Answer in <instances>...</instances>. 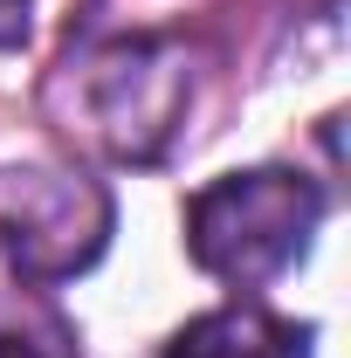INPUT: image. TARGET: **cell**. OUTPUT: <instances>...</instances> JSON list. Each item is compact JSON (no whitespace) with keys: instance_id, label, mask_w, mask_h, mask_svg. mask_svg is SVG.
Returning a JSON list of instances; mask_svg holds the SVG:
<instances>
[{"instance_id":"8992f818","label":"cell","mask_w":351,"mask_h":358,"mask_svg":"<svg viewBox=\"0 0 351 358\" xmlns=\"http://www.w3.org/2000/svg\"><path fill=\"white\" fill-rule=\"evenodd\" d=\"M28 14H35L28 0H0V48H21V42H28V28H35Z\"/></svg>"},{"instance_id":"7a4b0ae2","label":"cell","mask_w":351,"mask_h":358,"mask_svg":"<svg viewBox=\"0 0 351 358\" xmlns=\"http://www.w3.org/2000/svg\"><path fill=\"white\" fill-rule=\"evenodd\" d=\"M76 76V124L89 145H103L110 159H159L173 117L186 103V69H179V48L159 35H131V42H103L83 55V69L69 62Z\"/></svg>"},{"instance_id":"5b68a950","label":"cell","mask_w":351,"mask_h":358,"mask_svg":"<svg viewBox=\"0 0 351 358\" xmlns=\"http://www.w3.org/2000/svg\"><path fill=\"white\" fill-rule=\"evenodd\" d=\"M0 358H69V331L35 310H0Z\"/></svg>"},{"instance_id":"3957f363","label":"cell","mask_w":351,"mask_h":358,"mask_svg":"<svg viewBox=\"0 0 351 358\" xmlns=\"http://www.w3.org/2000/svg\"><path fill=\"white\" fill-rule=\"evenodd\" d=\"M110 193L83 173H7L0 186V255L28 282H69L110 248Z\"/></svg>"},{"instance_id":"6da1fadb","label":"cell","mask_w":351,"mask_h":358,"mask_svg":"<svg viewBox=\"0 0 351 358\" xmlns=\"http://www.w3.org/2000/svg\"><path fill=\"white\" fill-rule=\"evenodd\" d=\"M317 221H324V193L303 173H282V166L227 173L193 193L186 248L207 275L234 282V289H262L268 275H282L310 248Z\"/></svg>"},{"instance_id":"277c9868","label":"cell","mask_w":351,"mask_h":358,"mask_svg":"<svg viewBox=\"0 0 351 358\" xmlns=\"http://www.w3.org/2000/svg\"><path fill=\"white\" fill-rule=\"evenodd\" d=\"M166 358H310V324L262 310V303H227L179 331Z\"/></svg>"}]
</instances>
